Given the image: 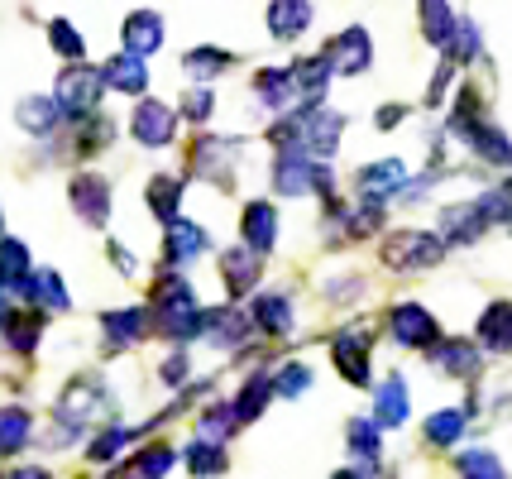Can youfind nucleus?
<instances>
[{"label": "nucleus", "mask_w": 512, "mask_h": 479, "mask_svg": "<svg viewBox=\"0 0 512 479\" xmlns=\"http://www.w3.org/2000/svg\"><path fill=\"white\" fill-rule=\"evenodd\" d=\"M441 254H446L441 235H431V230H398L383 245V264L398 269V274H417V269H436Z\"/></svg>", "instance_id": "1"}, {"label": "nucleus", "mask_w": 512, "mask_h": 479, "mask_svg": "<svg viewBox=\"0 0 512 479\" xmlns=\"http://www.w3.org/2000/svg\"><path fill=\"white\" fill-rule=\"evenodd\" d=\"M101 92H111L106 77H101V68H67L63 77H58V87H53V96H58V106H63L67 120H87V115H96Z\"/></svg>", "instance_id": "2"}, {"label": "nucleus", "mask_w": 512, "mask_h": 479, "mask_svg": "<svg viewBox=\"0 0 512 479\" xmlns=\"http://www.w3.org/2000/svg\"><path fill=\"white\" fill-rule=\"evenodd\" d=\"M67 202H72V211H77L91 230H101L111 221V183H106L101 173H77V178L67 183Z\"/></svg>", "instance_id": "3"}, {"label": "nucleus", "mask_w": 512, "mask_h": 479, "mask_svg": "<svg viewBox=\"0 0 512 479\" xmlns=\"http://www.w3.org/2000/svg\"><path fill=\"white\" fill-rule=\"evenodd\" d=\"M388 331H393V341L407 345V350H426V345L441 341V326H436V317L426 312L422 302H398V307L388 312Z\"/></svg>", "instance_id": "4"}, {"label": "nucleus", "mask_w": 512, "mask_h": 479, "mask_svg": "<svg viewBox=\"0 0 512 479\" xmlns=\"http://www.w3.org/2000/svg\"><path fill=\"white\" fill-rule=\"evenodd\" d=\"M130 135L144 149H163V144H173V135H178V111L163 106V101H139V111L130 115Z\"/></svg>", "instance_id": "5"}, {"label": "nucleus", "mask_w": 512, "mask_h": 479, "mask_svg": "<svg viewBox=\"0 0 512 479\" xmlns=\"http://www.w3.org/2000/svg\"><path fill=\"white\" fill-rule=\"evenodd\" d=\"M335 369L350 379L355 388L369 384V326H355V331H340L331 345Z\"/></svg>", "instance_id": "6"}, {"label": "nucleus", "mask_w": 512, "mask_h": 479, "mask_svg": "<svg viewBox=\"0 0 512 479\" xmlns=\"http://www.w3.org/2000/svg\"><path fill=\"white\" fill-rule=\"evenodd\" d=\"M326 58H331V68L340 77H359V72L374 63V44H369V34L364 29H345V34H335L331 48H326Z\"/></svg>", "instance_id": "7"}, {"label": "nucleus", "mask_w": 512, "mask_h": 479, "mask_svg": "<svg viewBox=\"0 0 512 479\" xmlns=\"http://www.w3.org/2000/svg\"><path fill=\"white\" fill-rule=\"evenodd\" d=\"M120 39H125V48H130V53L149 58V53H158V48H163V39H168V24H163V15H158V10H134V15H125V24H120Z\"/></svg>", "instance_id": "8"}, {"label": "nucleus", "mask_w": 512, "mask_h": 479, "mask_svg": "<svg viewBox=\"0 0 512 479\" xmlns=\"http://www.w3.org/2000/svg\"><path fill=\"white\" fill-rule=\"evenodd\" d=\"M307 24H312V0H268V34L278 44L302 39Z\"/></svg>", "instance_id": "9"}, {"label": "nucleus", "mask_w": 512, "mask_h": 479, "mask_svg": "<svg viewBox=\"0 0 512 479\" xmlns=\"http://www.w3.org/2000/svg\"><path fill=\"white\" fill-rule=\"evenodd\" d=\"M441 230L455 245H469V240H479L489 230V211H484V202H455L441 211Z\"/></svg>", "instance_id": "10"}, {"label": "nucleus", "mask_w": 512, "mask_h": 479, "mask_svg": "<svg viewBox=\"0 0 512 479\" xmlns=\"http://www.w3.org/2000/svg\"><path fill=\"white\" fill-rule=\"evenodd\" d=\"M144 307H111V312H101V331H106V350H130V345H139L144 341Z\"/></svg>", "instance_id": "11"}, {"label": "nucleus", "mask_w": 512, "mask_h": 479, "mask_svg": "<svg viewBox=\"0 0 512 479\" xmlns=\"http://www.w3.org/2000/svg\"><path fill=\"white\" fill-rule=\"evenodd\" d=\"M402 187H407V163L402 159H383V163L359 168V192H364V202H383V197H393Z\"/></svg>", "instance_id": "12"}, {"label": "nucleus", "mask_w": 512, "mask_h": 479, "mask_svg": "<svg viewBox=\"0 0 512 479\" xmlns=\"http://www.w3.org/2000/svg\"><path fill=\"white\" fill-rule=\"evenodd\" d=\"M211 245V235L197 226V221H168V230H163V259L168 264H187V259H197L201 250Z\"/></svg>", "instance_id": "13"}, {"label": "nucleus", "mask_w": 512, "mask_h": 479, "mask_svg": "<svg viewBox=\"0 0 512 479\" xmlns=\"http://www.w3.org/2000/svg\"><path fill=\"white\" fill-rule=\"evenodd\" d=\"M101 77H106V87H111V92H125V96H139L144 87H149V68H144V58L130 53V48H120L111 63L101 68Z\"/></svg>", "instance_id": "14"}, {"label": "nucleus", "mask_w": 512, "mask_h": 479, "mask_svg": "<svg viewBox=\"0 0 512 479\" xmlns=\"http://www.w3.org/2000/svg\"><path fill=\"white\" fill-rule=\"evenodd\" d=\"M240 235H245V245H254L259 254H268L278 245V211L273 202H249L245 216H240Z\"/></svg>", "instance_id": "15"}, {"label": "nucleus", "mask_w": 512, "mask_h": 479, "mask_svg": "<svg viewBox=\"0 0 512 479\" xmlns=\"http://www.w3.org/2000/svg\"><path fill=\"white\" fill-rule=\"evenodd\" d=\"M58 120H63L58 96H24L20 106H15V125H20L24 135H53Z\"/></svg>", "instance_id": "16"}, {"label": "nucleus", "mask_w": 512, "mask_h": 479, "mask_svg": "<svg viewBox=\"0 0 512 479\" xmlns=\"http://www.w3.org/2000/svg\"><path fill=\"white\" fill-rule=\"evenodd\" d=\"M221 278H225V288H230V297H240L249 293L254 283H259V250L254 245H235V250H225L221 254Z\"/></svg>", "instance_id": "17"}, {"label": "nucleus", "mask_w": 512, "mask_h": 479, "mask_svg": "<svg viewBox=\"0 0 512 479\" xmlns=\"http://www.w3.org/2000/svg\"><path fill=\"white\" fill-rule=\"evenodd\" d=\"M254 92H259V101H264L268 111H288L292 101H302L297 96V82H292V68H264L259 77H254Z\"/></svg>", "instance_id": "18"}, {"label": "nucleus", "mask_w": 512, "mask_h": 479, "mask_svg": "<svg viewBox=\"0 0 512 479\" xmlns=\"http://www.w3.org/2000/svg\"><path fill=\"white\" fill-rule=\"evenodd\" d=\"M331 77H335V68H331V58H326V53H321V58H302V63H292V82H297V96H302L307 106L326 96Z\"/></svg>", "instance_id": "19"}, {"label": "nucleus", "mask_w": 512, "mask_h": 479, "mask_svg": "<svg viewBox=\"0 0 512 479\" xmlns=\"http://www.w3.org/2000/svg\"><path fill=\"white\" fill-rule=\"evenodd\" d=\"M417 15H422V34H426V44L450 48V39H455V29H460V20L450 15V0H422V5H417Z\"/></svg>", "instance_id": "20"}, {"label": "nucleus", "mask_w": 512, "mask_h": 479, "mask_svg": "<svg viewBox=\"0 0 512 479\" xmlns=\"http://www.w3.org/2000/svg\"><path fill=\"white\" fill-rule=\"evenodd\" d=\"M469 149L479 154L484 163H498V168H512V139L503 135V130H493L489 120H479L474 130H469Z\"/></svg>", "instance_id": "21"}, {"label": "nucleus", "mask_w": 512, "mask_h": 479, "mask_svg": "<svg viewBox=\"0 0 512 479\" xmlns=\"http://www.w3.org/2000/svg\"><path fill=\"white\" fill-rule=\"evenodd\" d=\"M479 345L484 350H512V302H489L479 317Z\"/></svg>", "instance_id": "22"}, {"label": "nucleus", "mask_w": 512, "mask_h": 479, "mask_svg": "<svg viewBox=\"0 0 512 479\" xmlns=\"http://www.w3.org/2000/svg\"><path fill=\"white\" fill-rule=\"evenodd\" d=\"M273 393H278V384H273L268 374H254V379H249V384L240 388V398L230 403V408H235V422H240V427L259 422V412L268 408V398H273Z\"/></svg>", "instance_id": "23"}, {"label": "nucleus", "mask_w": 512, "mask_h": 479, "mask_svg": "<svg viewBox=\"0 0 512 479\" xmlns=\"http://www.w3.org/2000/svg\"><path fill=\"white\" fill-rule=\"evenodd\" d=\"M292 302L283 293H268V297H259V302H254V326H259V331H268V336H288L292 331Z\"/></svg>", "instance_id": "24"}, {"label": "nucleus", "mask_w": 512, "mask_h": 479, "mask_svg": "<svg viewBox=\"0 0 512 479\" xmlns=\"http://www.w3.org/2000/svg\"><path fill=\"white\" fill-rule=\"evenodd\" d=\"M249 336V317H240L235 307H216L211 312V326H206V341L221 345V350H230V345H245Z\"/></svg>", "instance_id": "25"}, {"label": "nucleus", "mask_w": 512, "mask_h": 479, "mask_svg": "<svg viewBox=\"0 0 512 479\" xmlns=\"http://www.w3.org/2000/svg\"><path fill=\"white\" fill-rule=\"evenodd\" d=\"M29 436H34V422H29V412L24 408H0V460L15 456L29 446Z\"/></svg>", "instance_id": "26"}, {"label": "nucleus", "mask_w": 512, "mask_h": 479, "mask_svg": "<svg viewBox=\"0 0 512 479\" xmlns=\"http://www.w3.org/2000/svg\"><path fill=\"white\" fill-rule=\"evenodd\" d=\"M374 408H379V422H383V427H402V422H407V384H402V374L383 379V384H379V398H374Z\"/></svg>", "instance_id": "27"}, {"label": "nucleus", "mask_w": 512, "mask_h": 479, "mask_svg": "<svg viewBox=\"0 0 512 479\" xmlns=\"http://www.w3.org/2000/svg\"><path fill=\"white\" fill-rule=\"evenodd\" d=\"M225 451H221V441H206V436H197L192 446H187V470L197 479H216V475H225Z\"/></svg>", "instance_id": "28"}, {"label": "nucleus", "mask_w": 512, "mask_h": 479, "mask_svg": "<svg viewBox=\"0 0 512 479\" xmlns=\"http://www.w3.org/2000/svg\"><path fill=\"white\" fill-rule=\"evenodd\" d=\"M39 331H44V307H39V312H24V317L10 312V321H5V345H10L15 355H29V350L39 345Z\"/></svg>", "instance_id": "29"}, {"label": "nucleus", "mask_w": 512, "mask_h": 479, "mask_svg": "<svg viewBox=\"0 0 512 479\" xmlns=\"http://www.w3.org/2000/svg\"><path fill=\"white\" fill-rule=\"evenodd\" d=\"M154 302H158V312H182V307H197V293H192V283H187V278L168 269V274L158 278Z\"/></svg>", "instance_id": "30"}, {"label": "nucleus", "mask_w": 512, "mask_h": 479, "mask_svg": "<svg viewBox=\"0 0 512 479\" xmlns=\"http://www.w3.org/2000/svg\"><path fill=\"white\" fill-rule=\"evenodd\" d=\"M34 307H44V312H67L72 307L58 269H34Z\"/></svg>", "instance_id": "31"}, {"label": "nucleus", "mask_w": 512, "mask_h": 479, "mask_svg": "<svg viewBox=\"0 0 512 479\" xmlns=\"http://www.w3.org/2000/svg\"><path fill=\"white\" fill-rule=\"evenodd\" d=\"M235 58L225 53V48H192L187 58H182V68H187V77H197V82H211V77H221L225 68H230Z\"/></svg>", "instance_id": "32"}, {"label": "nucleus", "mask_w": 512, "mask_h": 479, "mask_svg": "<svg viewBox=\"0 0 512 479\" xmlns=\"http://www.w3.org/2000/svg\"><path fill=\"white\" fill-rule=\"evenodd\" d=\"M144 202H149V211H154L158 221H173L182 206V183L158 173V178H149V197H144Z\"/></svg>", "instance_id": "33"}, {"label": "nucleus", "mask_w": 512, "mask_h": 479, "mask_svg": "<svg viewBox=\"0 0 512 479\" xmlns=\"http://www.w3.org/2000/svg\"><path fill=\"white\" fill-rule=\"evenodd\" d=\"M436 365L450 369L455 379H474V374H479V350H474L469 341H450V345L436 350Z\"/></svg>", "instance_id": "34"}, {"label": "nucleus", "mask_w": 512, "mask_h": 479, "mask_svg": "<svg viewBox=\"0 0 512 479\" xmlns=\"http://www.w3.org/2000/svg\"><path fill=\"white\" fill-rule=\"evenodd\" d=\"M130 441H134V432L125 427V422H115V427H106V432H101V436H96V441L87 446V460H91V465H111V460L120 456V451H125Z\"/></svg>", "instance_id": "35"}, {"label": "nucleus", "mask_w": 512, "mask_h": 479, "mask_svg": "<svg viewBox=\"0 0 512 479\" xmlns=\"http://www.w3.org/2000/svg\"><path fill=\"white\" fill-rule=\"evenodd\" d=\"M465 436V412L460 408H441L426 417V441L431 446H450V441H460Z\"/></svg>", "instance_id": "36"}, {"label": "nucleus", "mask_w": 512, "mask_h": 479, "mask_svg": "<svg viewBox=\"0 0 512 479\" xmlns=\"http://www.w3.org/2000/svg\"><path fill=\"white\" fill-rule=\"evenodd\" d=\"M178 465V451H168V446H149V451H139L130 465L134 479H163L168 470Z\"/></svg>", "instance_id": "37"}, {"label": "nucleus", "mask_w": 512, "mask_h": 479, "mask_svg": "<svg viewBox=\"0 0 512 479\" xmlns=\"http://www.w3.org/2000/svg\"><path fill=\"white\" fill-rule=\"evenodd\" d=\"M379 427H383L379 417H355V422H350V451L364 460L379 456Z\"/></svg>", "instance_id": "38"}, {"label": "nucleus", "mask_w": 512, "mask_h": 479, "mask_svg": "<svg viewBox=\"0 0 512 479\" xmlns=\"http://www.w3.org/2000/svg\"><path fill=\"white\" fill-rule=\"evenodd\" d=\"M455 465H460V479H508V470H503L498 456H489V451H465Z\"/></svg>", "instance_id": "39"}, {"label": "nucleus", "mask_w": 512, "mask_h": 479, "mask_svg": "<svg viewBox=\"0 0 512 479\" xmlns=\"http://www.w3.org/2000/svg\"><path fill=\"white\" fill-rule=\"evenodd\" d=\"M48 44H53V53H63V58H72V63L87 53V39H82L67 20H48Z\"/></svg>", "instance_id": "40"}, {"label": "nucleus", "mask_w": 512, "mask_h": 479, "mask_svg": "<svg viewBox=\"0 0 512 479\" xmlns=\"http://www.w3.org/2000/svg\"><path fill=\"white\" fill-rule=\"evenodd\" d=\"M235 427H240V422H235V408H211V412H201L197 436H206V441H225Z\"/></svg>", "instance_id": "41"}, {"label": "nucleus", "mask_w": 512, "mask_h": 479, "mask_svg": "<svg viewBox=\"0 0 512 479\" xmlns=\"http://www.w3.org/2000/svg\"><path fill=\"white\" fill-rule=\"evenodd\" d=\"M273 384H278V393H283V398H302V393L312 388V369L292 360V365L278 369V379H273Z\"/></svg>", "instance_id": "42"}, {"label": "nucleus", "mask_w": 512, "mask_h": 479, "mask_svg": "<svg viewBox=\"0 0 512 479\" xmlns=\"http://www.w3.org/2000/svg\"><path fill=\"white\" fill-rule=\"evenodd\" d=\"M211 111H216V96H211V87H192V92L182 96V115H187V120L206 125V120H211Z\"/></svg>", "instance_id": "43"}, {"label": "nucleus", "mask_w": 512, "mask_h": 479, "mask_svg": "<svg viewBox=\"0 0 512 479\" xmlns=\"http://www.w3.org/2000/svg\"><path fill=\"white\" fill-rule=\"evenodd\" d=\"M450 58L455 63H469V58H479V24H460L455 29V39H450Z\"/></svg>", "instance_id": "44"}, {"label": "nucleus", "mask_w": 512, "mask_h": 479, "mask_svg": "<svg viewBox=\"0 0 512 479\" xmlns=\"http://www.w3.org/2000/svg\"><path fill=\"white\" fill-rule=\"evenodd\" d=\"M187 374H192V360H187V350H173V355H168V360L158 365V379H163L168 388H182V384H187Z\"/></svg>", "instance_id": "45"}, {"label": "nucleus", "mask_w": 512, "mask_h": 479, "mask_svg": "<svg viewBox=\"0 0 512 479\" xmlns=\"http://www.w3.org/2000/svg\"><path fill=\"white\" fill-rule=\"evenodd\" d=\"M450 63H441V68H436V77H431V87H426V101H431V106H436V101H441V96H446V87H450Z\"/></svg>", "instance_id": "46"}, {"label": "nucleus", "mask_w": 512, "mask_h": 479, "mask_svg": "<svg viewBox=\"0 0 512 479\" xmlns=\"http://www.w3.org/2000/svg\"><path fill=\"white\" fill-rule=\"evenodd\" d=\"M111 259H115V269H120V274H125V278H130L134 269H139V259H134L130 250H120V245H111Z\"/></svg>", "instance_id": "47"}, {"label": "nucleus", "mask_w": 512, "mask_h": 479, "mask_svg": "<svg viewBox=\"0 0 512 479\" xmlns=\"http://www.w3.org/2000/svg\"><path fill=\"white\" fill-rule=\"evenodd\" d=\"M402 115H407L402 106H383V111H379V130H393V125H398Z\"/></svg>", "instance_id": "48"}, {"label": "nucleus", "mask_w": 512, "mask_h": 479, "mask_svg": "<svg viewBox=\"0 0 512 479\" xmlns=\"http://www.w3.org/2000/svg\"><path fill=\"white\" fill-rule=\"evenodd\" d=\"M10 479H53L44 465H20V470H10Z\"/></svg>", "instance_id": "49"}, {"label": "nucleus", "mask_w": 512, "mask_h": 479, "mask_svg": "<svg viewBox=\"0 0 512 479\" xmlns=\"http://www.w3.org/2000/svg\"><path fill=\"white\" fill-rule=\"evenodd\" d=\"M331 479H364V475H355V470H340V475H331Z\"/></svg>", "instance_id": "50"}, {"label": "nucleus", "mask_w": 512, "mask_h": 479, "mask_svg": "<svg viewBox=\"0 0 512 479\" xmlns=\"http://www.w3.org/2000/svg\"><path fill=\"white\" fill-rule=\"evenodd\" d=\"M503 192H508V202H512V183H508V187H503Z\"/></svg>", "instance_id": "51"}, {"label": "nucleus", "mask_w": 512, "mask_h": 479, "mask_svg": "<svg viewBox=\"0 0 512 479\" xmlns=\"http://www.w3.org/2000/svg\"><path fill=\"white\" fill-rule=\"evenodd\" d=\"M0 293H5V274H0Z\"/></svg>", "instance_id": "52"}]
</instances>
